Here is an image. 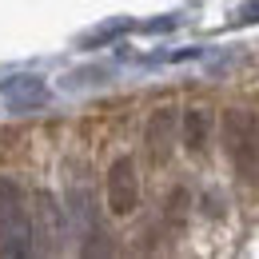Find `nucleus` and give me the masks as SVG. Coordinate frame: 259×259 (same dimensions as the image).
<instances>
[{
  "label": "nucleus",
  "mask_w": 259,
  "mask_h": 259,
  "mask_svg": "<svg viewBox=\"0 0 259 259\" xmlns=\"http://www.w3.org/2000/svg\"><path fill=\"white\" fill-rule=\"evenodd\" d=\"M32 251V207L12 176H0V255Z\"/></svg>",
  "instance_id": "nucleus-1"
},
{
  "label": "nucleus",
  "mask_w": 259,
  "mask_h": 259,
  "mask_svg": "<svg viewBox=\"0 0 259 259\" xmlns=\"http://www.w3.org/2000/svg\"><path fill=\"white\" fill-rule=\"evenodd\" d=\"M220 132H224V148L231 156V163H235V171L243 180L259 184V120H255V112L227 108Z\"/></svg>",
  "instance_id": "nucleus-2"
},
{
  "label": "nucleus",
  "mask_w": 259,
  "mask_h": 259,
  "mask_svg": "<svg viewBox=\"0 0 259 259\" xmlns=\"http://www.w3.org/2000/svg\"><path fill=\"white\" fill-rule=\"evenodd\" d=\"M104 199H108L112 215H132L140 207V176H136V160L132 156L112 160L108 180H104Z\"/></svg>",
  "instance_id": "nucleus-3"
},
{
  "label": "nucleus",
  "mask_w": 259,
  "mask_h": 259,
  "mask_svg": "<svg viewBox=\"0 0 259 259\" xmlns=\"http://www.w3.org/2000/svg\"><path fill=\"white\" fill-rule=\"evenodd\" d=\"M180 144V112L176 108H156L148 116V128H144V148H148V160L152 163H167L171 152Z\"/></svg>",
  "instance_id": "nucleus-4"
},
{
  "label": "nucleus",
  "mask_w": 259,
  "mask_h": 259,
  "mask_svg": "<svg viewBox=\"0 0 259 259\" xmlns=\"http://www.w3.org/2000/svg\"><path fill=\"white\" fill-rule=\"evenodd\" d=\"M32 239L40 247H56L60 239V207L52 192H40L36 195V207H32Z\"/></svg>",
  "instance_id": "nucleus-5"
},
{
  "label": "nucleus",
  "mask_w": 259,
  "mask_h": 259,
  "mask_svg": "<svg viewBox=\"0 0 259 259\" xmlns=\"http://www.w3.org/2000/svg\"><path fill=\"white\" fill-rule=\"evenodd\" d=\"M180 140L192 156H203L207 144H211V112L207 108H188L180 116Z\"/></svg>",
  "instance_id": "nucleus-6"
},
{
  "label": "nucleus",
  "mask_w": 259,
  "mask_h": 259,
  "mask_svg": "<svg viewBox=\"0 0 259 259\" xmlns=\"http://www.w3.org/2000/svg\"><path fill=\"white\" fill-rule=\"evenodd\" d=\"M0 96L8 104H16V108H32V104H44L48 88H44L40 76H12V80L0 84Z\"/></svg>",
  "instance_id": "nucleus-7"
},
{
  "label": "nucleus",
  "mask_w": 259,
  "mask_h": 259,
  "mask_svg": "<svg viewBox=\"0 0 259 259\" xmlns=\"http://www.w3.org/2000/svg\"><path fill=\"white\" fill-rule=\"evenodd\" d=\"M243 20H259V0H251V4H243Z\"/></svg>",
  "instance_id": "nucleus-8"
}]
</instances>
